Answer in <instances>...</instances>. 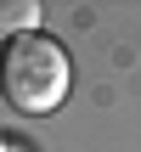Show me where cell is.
I'll list each match as a JSON object with an SVG mask.
<instances>
[{
  "label": "cell",
  "instance_id": "6da1fadb",
  "mask_svg": "<svg viewBox=\"0 0 141 152\" xmlns=\"http://www.w3.org/2000/svg\"><path fill=\"white\" fill-rule=\"evenodd\" d=\"M68 85H73V68H68L62 39L34 28V34H11L0 45V96L17 113H28V118L57 113L68 102Z\"/></svg>",
  "mask_w": 141,
  "mask_h": 152
},
{
  "label": "cell",
  "instance_id": "7a4b0ae2",
  "mask_svg": "<svg viewBox=\"0 0 141 152\" xmlns=\"http://www.w3.org/2000/svg\"><path fill=\"white\" fill-rule=\"evenodd\" d=\"M0 23H6L11 34H34L40 6H34V0H0Z\"/></svg>",
  "mask_w": 141,
  "mask_h": 152
}]
</instances>
